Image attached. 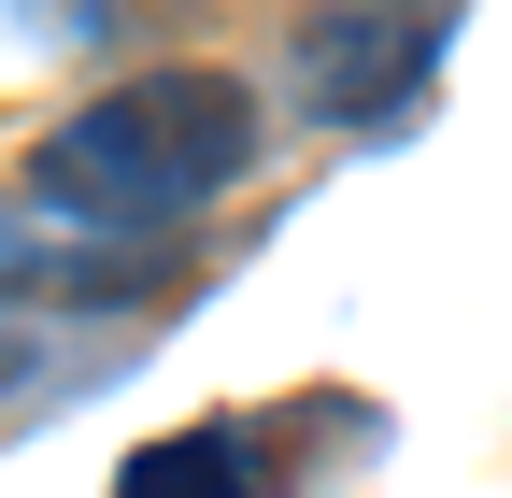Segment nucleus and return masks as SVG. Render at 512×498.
Here are the masks:
<instances>
[{"instance_id":"f257e3e1","label":"nucleus","mask_w":512,"mask_h":498,"mask_svg":"<svg viewBox=\"0 0 512 498\" xmlns=\"http://www.w3.org/2000/svg\"><path fill=\"white\" fill-rule=\"evenodd\" d=\"M256 86L242 72H128L86 114H57L29 143V214L43 228H86V242H143L214 214L228 185L256 171Z\"/></svg>"},{"instance_id":"20e7f679","label":"nucleus","mask_w":512,"mask_h":498,"mask_svg":"<svg viewBox=\"0 0 512 498\" xmlns=\"http://www.w3.org/2000/svg\"><path fill=\"white\" fill-rule=\"evenodd\" d=\"M0 299H29V214L0 200Z\"/></svg>"},{"instance_id":"f03ea898","label":"nucleus","mask_w":512,"mask_h":498,"mask_svg":"<svg viewBox=\"0 0 512 498\" xmlns=\"http://www.w3.org/2000/svg\"><path fill=\"white\" fill-rule=\"evenodd\" d=\"M441 43H456V0H313L285 29V100L313 129H399Z\"/></svg>"},{"instance_id":"7ed1b4c3","label":"nucleus","mask_w":512,"mask_h":498,"mask_svg":"<svg viewBox=\"0 0 512 498\" xmlns=\"http://www.w3.org/2000/svg\"><path fill=\"white\" fill-rule=\"evenodd\" d=\"M114 498H256V442L242 427H171L114 470Z\"/></svg>"}]
</instances>
